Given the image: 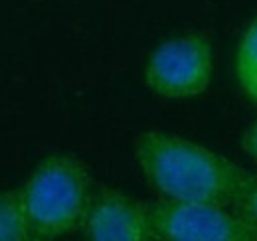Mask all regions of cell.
<instances>
[{
    "label": "cell",
    "mask_w": 257,
    "mask_h": 241,
    "mask_svg": "<svg viewBox=\"0 0 257 241\" xmlns=\"http://www.w3.org/2000/svg\"><path fill=\"white\" fill-rule=\"evenodd\" d=\"M214 50L206 36L182 34L159 44L145 63V83L164 99H192L210 87Z\"/></svg>",
    "instance_id": "3"
},
{
    "label": "cell",
    "mask_w": 257,
    "mask_h": 241,
    "mask_svg": "<svg viewBox=\"0 0 257 241\" xmlns=\"http://www.w3.org/2000/svg\"><path fill=\"white\" fill-rule=\"evenodd\" d=\"M243 149L257 162V120L249 127V131L243 137Z\"/></svg>",
    "instance_id": "9"
},
{
    "label": "cell",
    "mask_w": 257,
    "mask_h": 241,
    "mask_svg": "<svg viewBox=\"0 0 257 241\" xmlns=\"http://www.w3.org/2000/svg\"><path fill=\"white\" fill-rule=\"evenodd\" d=\"M81 233L91 241H155L147 204L113 188L93 190Z\"/></svg>",
    "instance_id": "5"
},
{
    "label": "cell",
    "mask_w": 257,
    "mask_h": 241,
    "mask_svg": "<svg viewBox=\"0 0 257 241\" xmlns=\"http://www.w3.org/2000/svg\"><path fill=\"white\" fill-rule=\"evenodd\" d=\"M135 158L151 190L162 200L235 208L249 174L229 158L168 131H143Z\"/></svg>",
    "instance_id": "1"
},
{
    "label": "cell",
    "mask_w": 257,
    "mask_h": 241,
    "mask_svg": "<svg viewBox=\"0 0 257 241\" xmlns=\"http://www.w3.org/2000/svg\"><path fill=\"white\" fill-rule=\"evenodd\" d=\"M237 213L257 229V176H249L235 202Z\"/></svg>",
    "instance_id": "8"
},
{
    "label": "cell",
    "mask_w": 257,
    "mask_h": 241,
    "mask_svg": "<svg viewBox=\"0 0 257 241\" xmlns=\"http://www.w3.org/2000/svg\"><path fill=\"white\" fill-rule=\"evenodd\" d=\"M235 75L243 93L257 105V18L249 24L239 42Z\"/></svg>",
    "instance_id": "6"
},
{
    "label": "cell",
    "mask_w": 257,
    "mask_h": 241,
    "mask_svg": "<svg viewBox=\"0 0 257 241\" xmlns=\"http://www.w3.org/2000/svg\"><path fill=\"white\" fill-rule=\"evenodd\" d=\"M0 241H30L18 188L0 192Z\"/></svg>",
    "instance_id": "7"
},
{
    "label": "cell",
    "mask_w": 257,
    "mask_h": 241,
    "mask_svg": "<svg viewBox=\"0 0 257 241\" xmlns=\"http://www.w3.org/2000/svg\"><path fill=\"white\" fill-rule=\"evenodd\" d=\"M147 213L155 241H257L255 227L222 206L161 198Z\"/></svg>",
    "instance_id": "4"
},
{
    "label": "cell",
    "mask_w": 257,
    "mask_h": 241,
    "mask_svg": "<svg viewBox=\"0 0 257 241\" xmlns=\"http://www.w3.org/2000/svg\"><path fill=\"white\" fill-rule=\"evenodd\" d=\"M30 241H54L81 229L93 196L87 166L69 152H52L18 188Z\"/></svg>",
    "instance_id": "2"
}]
</instances>
